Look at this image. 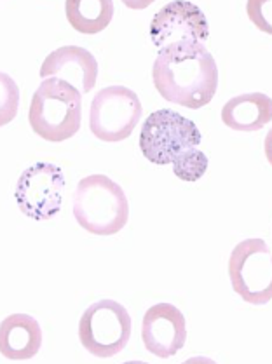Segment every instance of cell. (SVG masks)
<instances>
[{
    "label": "cell",
    "instance_id": "13",
    "mask_svg": "<svg viewBox=\"0 0 272 364\" xmlns=\"http://www.w3.org/2000/svg\"><path fill=\"white\" fill-rule=\"evenodd\" d=\"M221 121L241 133L260 131L272 121V100L263 92H246L229 100L221 108Z\"/></svg>",
    "mask_w": 272,
    "mask_h": 364
},
{
    "label": "cell",
    "instance_id": "18",
    "mask_svg": "<svg viewBox=\"0 0 272 364\" xmlns=\"http://www.w3.org/2000/svg\"><path fill=\"white\" fill-rule=\"evenodd\" d=\"M155 0H122V4L126 7H130V9H135V11H142V9H147V7L150 6V4H154Z\"/></svg>",
    "mask_w": 272,
    "mask_h": 364
},
{
    "label": "cell",
    "instance_id": "8",
    "mask_svg": "<svg viewBox=\"0 0 272 364\" xmlns=\"http://www.w3.org/2000/svg\"><path fill=\"white\" fill-rule=\"evenodd\" d=\"M65 174L53 162H37L21 173L14 199L19 211L35 222H46L61 209L65 192Z\"/></svg>",
    "mask_w": 272,
    "mask_h": 364
},
{
    "label": "cell",
    "instance_id": "1",
    "mask_svg": "<svg viewBox=\"0 0 272 364\" xmlns=\"http://www.w3.org/2000/svg\"><path fill=\"white\" fill-rule=\"evenodd\" d=\"M152 79L166 102L197 110L215 98L219 67L203 42H182L159 49Z\"/></svg>",
    "mask_w": 272,
    "mask_h": 364
},
{
    "label": "cell",
    "instance_id": "17",
    "mask_svg": "<svg viewBox=\"0 0 272 364\" xmlns=\"http://www.w3.org/2000/svg\"><path fill=\"white\" fill-rule=\"evenodd\" d=\"M246 14L260 32L272 35V0H248Z\"/></svg>",
    "mask_w": 272,
    "mask_h": 364
},
{
    "label": "cell",
    "instance_id": "5",
    "mask_svg": "<svg viewBox=\"0 0 272 364\" xmlns=\"http://www.w3.org/2000/svg\"><path fill=\"white\" fill-rule=\"evenodd\" d=\"M229 277L234 293L250 305L272 300V251L263 239L239 242L229 258Z\"/></svg>",
    "mask_w": 272,
    "mask_h": 364
},
{
    "label": "cell",
    "instance_id": "10",
    "mask_svg": "<svg viewBox=\"0 0 272 364\" xmlns=\"http://www.w3.org/2000/svg\"><path fill=\"white\" fill-rule=\"evenodd\" d=\"M143 346L150 354L168 359L180 352L187 342V324L184 314L171 304H157L143 316Z\"/></svg>",
    "mask_w": 272,
    "mask_h": 364
},
{
    "label": "cell",
    "instance_id": "19",
    "mask_svg": "<svg viewBox=\"0 0 272 364\" xmlns=\"http://www.w3.org/2000/svg\"><path fill=\"white\" fill-rule=\"evenodd\" d=\"M263 150H266L267 161H269V164L272 166V129L267 133L266 141H263Z\"/></svg>",
    "mask_w": 272,
    "mask_h": 364
},
{
    "label": "cell",
    "instance_id": "3",
    "mask_svg": "<svg viewBox=\"0 0 272 364\" xmlns=\"http://www.w3.org/2000/svg\"><path fill=\"white\" fill-rule=\"evenodd\" d=\"M73 216L95 235H114L126 227L130 204L122 188L105 174H91L77 183L73 192Z\"/></svg>",
    "mask_w": 272,
    "mask_h": 364
},
{
    "label": "cell",
    "instance_id": "6",
    "mask_svg": "<svg viewBox=\"0 0 272 364\" xmlns=\"http://www.w3.org/2000/svg\"><path fill=\"white\" fill-rule=\"evenodd\" d=\"M131 336V317L114 300H100L85 309L79 321V340L89 354L114 358L126 348Z\"/></svg>",
    "mask_w": 272,
    "mask_h": 364
},
{
    "label": "cell",
    "instance_id": "2",
    "mask_svg": "<svg viewBox=\"0 0 272 364\" xmlns=\"http://www.w3.org/2000/svg\"><path fill=\"white\" fill-rule=\"evenodd\" d=\"M28 121L33 133L46 141L75 136L83 121V92L56 77L44 79L32 96Z\"/></svg>",
    "mask_w": 272,
    "mask_h": 364
},
{
    "label": "cell",
    "instance_id": "12",
    "mask_svg": "<svg viewBox=\"0 0 272 364\" xmlns=\"http://www.w3.org/2000/svg\"><path fill=\"white\" fill-rule=\"evenodd\" d=\"M42 330L28 314H11L0 324V354L11 361H26L38 354Z\"/></svg>",
    "mask_w": 272,
    "mask_h": 364
},
{
    "label": "cell",
    "instance_id": "15",
    "mask_svg": "<svg viewBox=\"0 0 272 364\" xmlns=\"http://www.w3.org/2000/svg\"><path fill=\"white\" fill-rule=\"evenodd\" d=\"M208 169V157L201 152L197 146L189 149L187 152L182 154L177 161L173 162V173L184 181H197L204 176Z\"/></svg>",
    "mask_w": 272,
    "mask_h": 364
},
{
    "label": "cell",
    "instance_id": "11",
    "mask_svg": "<svg viewBox=\"0 0 272 364\" xmlns=\"http://www.w3.org/2000/svg\"><path fill=\"white\" fill-rule=\"evenodd\" d=\"M42 79L65 80L79 89L83 95L93 91L98 80V61L88 49L79 46H65L49 54L41 67Z\"/></svg>",
    "mask_w": 272,
    "mask_h": 364
},
{
    "label": "cell",
    "instance_id": "7",
    "mask_svg": "<svg viewBox=\"0 0 272 364\" xmlns=\"http://www.w3.org/2000/svg\"><path fill=\"white\" fill-rule=\"evenodd\" d=\"M142 114V102L135 91L124 86L105 87L91 102L89 129L102 141H122L133 133Z\"/></svg>",
    "mask_w": 272,
    "mask_h": 364
},
{
    "label": "cell",
    "instance_id": "16",
    "mask_svg": "<svg viewBox=\"0 0 272 364\" xmlns=\"http://www.w3.org/2000/svg\"><path fill=\"white\" fill-rule=\"evenodd\" d=\"M19 87L13 77L0 72V127L7 126L18 115Z\"/></svg>",
    "mask_w": 272,
    "mask_h": 364
},
{
    "label": "cell",
    "instance_id": "9",
    "mask_svg": "<svg viewBox=\"0 0 272 364\" xmlns=\"http://www.w3.org/2000/svg\"><path fill=\"white\" fill-rule=\"evenodd\" d=\"M209 25L204 13L187 0H173L157 11L150 25V38L157 49L182 42H204Z\"/></svg>",
    "mask_w": 272,
    "mask_h": 364
},
{
    "label": "cell",
    "instance_id": "4",
    "mask_svg": "<svg viewBox=\"0 0 272 364\" xmlns=\"http://www.w3.org/2000/svg\"><path fill=\"white\" fill-rule=\"evenodd\" d=\"M201 133L190 119L173 110H157L145 119L140 133L143 157L154 164H173L189 149L199 146Z\"/></svg>",
    "mask_w": 272,
    "mask_h": 364
},
{
    "label": "cell",
    "instance_id": "14",
    "mask_svg": "<svg viewBox=\"0 0 272 364\" xmlns=\"http://www.w3.org/2000/svg\"><path fill=\"white\" fill-rule=\"evenodd\" d=\"M65 14L79 33H100L114 18V0H67Z\"/></svg>",
    "mask_w": 272,
    "mask_h": 364
}]
</instances>
